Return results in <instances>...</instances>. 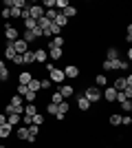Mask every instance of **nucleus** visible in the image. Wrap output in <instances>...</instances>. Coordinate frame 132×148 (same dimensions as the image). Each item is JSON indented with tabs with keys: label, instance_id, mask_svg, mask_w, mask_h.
<instances>
[{
	"label": "nucleus",
	"instance_id": "473e14b6",
	"mask_svg": "<svg viewBox=\"0 0 132 148\" xmlns=\"http://www.w3.org/2000/svg\"><path fill=\"white\" fill-rule=\"evenodd\" d=\"M26 93H29V86H24V84H18V95H20V97H24Z\"/></svg>",
	"mask_w": 132,
	"mask_h": 148
},
{
	"label": "nucleus",
	"instance_id": "dca6fc26",
	"mask_svg": "<svg viewBox=\"0 0 132 148\" xmlns=\"http://www.w3.org/2000/svg\"><path fill=\"white\" fill-rule=\"evenodd\" d=\"M16 56H18V53H16V49H13V44L7 42V47H5V58H7V60H13Z\"/></svg>",
	"mask_w": 132,
	"mask_h": 148
},
{
	"label": "nucleus",
	"instance_id": "e433bc0d",
	"mask_svg": "<svg viewBox=\"0 0 132 148\" xmlns=\"http://www.w3.org/2000/svg\"><path fill=\"white\" fill-rule=\"evenodd\" d=\"M121 108H123L126 113H130V111H132V102H130V99H126V102H121Z\"/></svg>",
	"mask_w": 132,
	"mask_h": 148
},
{
	"label": "nucleus",
	"instance_id": "ea45409f",
	"mask_svg": "<svg viewBox=\"0 0 132 148\" xmlns=\"http://www.w3.org/2000/svg\"><path fill=\"white\" fill-rule=\"evenodd\" d=\"M51 86V80L46 77V80H40V88H49Z\"/></svg>",
	"mask_w": 132,
	"mask_h": 148
},
{
	"label": "nucleus",
	"instance_id": "9b49d317",
	"mask_svg": "<svg viewBox=\"0 0 132 148\" xmlns=\"http://www.w3.org/2000/svg\"><path fill=\"white\" fill-rule=\"evenodd\" d=\"M77 108H79L82 113H86L88 108H90V102H88L84 95H77Z\"/></svg>",
	"mask_w": 132,
	"mask_h": 148
},
{
	"label": "nucleus",
	"instance_id": "72a5a7b5",
	"mask_svg": "<svg viewBox=\"0 0 132 148\" xmlns=\"http://www.w3.org/2000/svg\"><path fill=\"white\" fill-rule=\"evenodd\" d=\"M9 104H11V106H22V97H20V95H13Z\"/></svg>",
	"mask_w": 132,
	"mask_h": 148
},
{
	"label": "nucleus",
	"instance_id": "c85d7f7f",
	"mask_svg": "<svg viewBox=\"0 0 132 148\" xmlns=\"http://www.w3.org/2000/svg\"><path fill=\"white\" fill-rule=\"evenodd\" d=\"M55 11H64V9H66V7H68V0H55Z\"/></svg>",
	"mask_w": 132,
	"mask_h": 148
},
{
	"label": "nucleus",
	"instance_id": "c03bdc74",
	"mask_svg": "<svg viewBox=\"0 0 132 148\" xmlns=\"http://www.w3.org/2000/svg\"><path fill=\"white\" fill-rule=\"evenodd\" d=\"M0 148H5V146H0Z\"/></svg>",
	"mask_w": 132,
	"mask_h": 148
},
{
	"label": "nucleus",
	"instance_id": "5701e85b",
	"mask_svg": "<svg viewBox=\"0 0 132 148\" xmlns=\"http://www.w3.org/2000/svg\"><path fill=\"white\" fill-rule=\"evenodd\" d=\"M53 22H55L57 27H62V29H64V27H66V22H68V20H66V18H64V16H62V13L57 11V16H55V20H53Z\"/></svg>",
	"mask_w": 132,
	"mask_h": 148
},
{
	"label": "nucleus",
	"instance_id": "4be33fe9",
	"mask_svg": "<svg viewBox=\"0 0 132 148\" xmlns=\"http://www.w3.org/2000/svg\"><path fill=\"white\" fill-rule=\"evenodd\" d=\"M68 111H70V106H68V102H66V99L57 104V113H62V115H66V113H68Z\"/></svg>",
	"mask_w": 132,
	"mask_h": 148
},
{
	"label": "nucleus",
	"instance_id": "a878e982",
	"mask_svg": "<svg viewBox=\"0 0 132 148\" xmlns=\"http://www.w3.org/2000/svg\"><path fill=\"white\" fill-rule=\"evenodd\" d=\"M49 58L51 60H60L62 58V49H49Z\"/></svg>",
	"mask_w": 132,
	"mask_h": 148
},
{
	"label": "nucleus",
	"instance_id": "c9c22d12",
	"mask_svg": "<svg viewBox=\"0 0 132 148\" xmlns=\"http://www.w3.org/2000/svg\"><path fill=\"white\" fill-rule=\"evenodd\" d=\"M0 16H2V20H9V18H11V9H7V7H5V9H0Z\"/></svg>",
	"mask_w": 132,
	"mask_h": 148
},
{
	"label": "nucleus",
	"instance_id": "f8f14e48",
	"mask_svg": "<svg viewBox=\"0 0 132 148\" xmlns=\"http://www.w3.org/2000/svg\"><path fill=\"white\" fill-rule=\"evenodd\" d=\"M64 47V38L62 36H55V38H51V42H49V49H62Z\"/></svg>",
	"mask_w": 132,
	"mask_h": 148
},
{
	"label": "nucleus",
	"instance_id": "7ed1b4c3",
	"mask_svg": "<svg viewBox=\"0 0 132 148\" xmlns=\"http://www.w3.org/2000/svg\"><path fill=\"white\" fill-rule=\"evenodd\" d=\"M128 86H132V77L128 75V77H117L114 80V91H123V88H128Z\"/></svg>",
	"mask_w": 132,
	"mask_h": 148
},
{
	"label": "nucleus",
	"instance_id": "4c0bfd02",
	"mask_svg": "<svg viewBox=\"0 0 132 148\" xmlns=\"http://www.w3.org/2000/svg\"><path fill=\"white\" fill-rule=\"evenodd\" d=\"M22 122H24V126H31V124H33V117H31V115H22Z\"/></svg>",
	"mask_w": 132,
	"mask_h": 148
},
{
	"label": "nucleus",
	"instance_id": "9d476101",
	"mask_svg": "<svg viewBox=\"0 0 132 148\" xmlns=\"http://www.w3.org/2000/svg\"><path fill=\"white\" fill-rule=\"evenodd\" d=\"M101 97L106 99V102H114V99H117V91H114L112 86H108L106 91H101Z\"/></svg>",
	"mask_w": 132,
	"mask_h": 148
},
{
	"label": "nucleus",
	"instance_id": "ddd939ff",
	"mask_svg": "<svg viewBox=\"0 0 132 148\" xmlns=\"http://www.w3.org/2000/svg\"><path fill=\"white\" fill-rule=\"evenodd\" d=\"M16 135H18L20 142L26 139V137H29V126H24V124H22V126H16Z\"/></svg>",
	"mask_w": 132,
	"mask_h": 148
},
{
	"label": "nucleus",
	"instance_id": "39448f33",
	"mask_svg": "<svg viewBox=\"0 0 132 148\" xmlns=\"http://www.w3.org/2000/svg\"><path fill=\"white\" fill-rule=\"evenodd\" d=\"M20 38V33H18V29L16 27H11V25H7L5 27V40H9V42H16Z\"/></svg>",
	"mask_w": 132,
	"mask_h": 148
},
{
	"label": "nucleus",
	"instance_id": "6e6552de",
	"mask_svg": "<svg viewBox=\"0 0 132 148\" xmlns=\"http://www.w3.org/2000/svg\"><path fill=\"white\" fill-rule=\"evenodd\" d=\"M33 58H35V62L42 64V62L49 60V51H46V49H35V51H33Z\"/></svg>",
	"mask_w": 132,
	"mask_h": 148
},
{
	"label": "nucleus",
	"instance_id": "f704fd0d",
	"mask_svg": "<svg viewBox=\"0 0 132 148\" xmlns=\"http://www.w3.org/2000/svg\"><path fill=\"white\" fill-rule=\"evenodd\" d=\"M33 124H35V126H42V124H44V117L40 115V113H35V115H33Z\"/></svg>",
	"mask_w": 132,
	"mask_h": 148
},
{
	"label": "nucleus",
	"instance_id": "393cba45",
	"mask_svg": "<svg viewBox=\"0 0 132 148\" xmlns=\"http://www.w3.org/2000/svg\"><path fill=\"white\" fill-rule=\"evenodd\" d=\"M35 113H38V106H35V104H26L24 106V115H31V117H33Z\"/></svg>",
	"mask_w": 132,
	"mask_h": 148
},
{
	"label": "nucleus",
	"instance_id": "f3484780",
	"mask_svg": "<svg viewBox=\"0 0 132 148\" xmlns=\"http://www.w3.org/2000/svg\"><path fill=\"white\" fill-rule=\"evenodd\" d=\"M60 13H62V16H64V18H66V20H68V18H75V16H77V9H75V7H66V9H64V11H60Z\"/></svg>",
	"mask_w": 132,
	"mask_h": 148
},
{
	"label": "nucleus",
	"instance_id": "f257e3e1",
	"mask_svg": "<svg viewBox=\"0 0 132 148\" xmlns=\"http://www.w3.org/2000/svg\"><path fill=\"white\" fill-rule=\"evenodd\" d=\"M84 97H86L90 104L99 102V99H101V88H97V86H88V88H86V93H84Z\"/></svg>",
	"mask_w": 132,
	"mask_h": 148
},
{
	"label": "nucleus",
	"instance_id": "cd10ccee",
	"mask_svg": "<svg viewBox=\"0 0 132 148\" xmlns=\"http://www.w3.org/2000/svg\"><path fill=\"white\" fill-rule=\"evenodd\" d=\"M110 124H112V126H121V115L119 113H112V115H110Z\"/></svg>",
	"mask_w": 132,
	"mask_h": 148
},
{
	"label": "nucleus",
	"instance_id": "412c9836",
	"mask_svg": "<svg viewBox=\"0 0 132 148\" xmlns=\"http://www.w3.org/2000/svg\"><path fill=\"white\" fill-rule=\"evenodd\" d=\"M26 86H29V91H31V93H38V91H42V88H40V80H35V77H33V80L29 82Z\"/></svg>",
	"mask_w": 132,
	"mask_h": 148
},
{
	"label": "nucleus",
	"instance_id": "79ce46f5",
	"mask_svg": "<svg viewBox=\"0 0 132 148\" xmlns=\"http://www.w3.org/2000/svg\"><path fill=\"white\" fill-rule=\"evenodd\" d=\"M2 124H7V115L5 113H0V126H2Z\"/></svg>",
	"mask_w": 132,
	"mask_h": 148
},
{
	"label": "nucleus",
	"instance_id": "7c9ffc66",
	"mask_svg": "<svg viewBox=\"0 0 132 148\" xmlns=\"http://www.w3.org/2000/svg\"><path fill=\"white\" fill-rule=\"evenodd\" d=\"M108 60H119V51L114 49V47H112V49H108Z\"/></svg>",
	"mask_w": 132,
	"mask_h": 148
},
{
	"label": "nucleus",
	"instance_id": "a211bd4d",
	"mask_svg": "<svg viewBox=\"0 0 132 148\" xmlns=\"http://www.w3.org/2000/svg\"><path fill=\"white\" fill-rule=\"evenodd\" d=\"M18 80H20V84H24V86H26V84H29V82L33 80V75L29 73V71H22V73L18 75Z\"/></svg>",
	"mask_w": 132,
	"mask_h": 148
},
{
	"label": "nucleus",
	"instance_id": "b1692460",
	"mask_svg": "<svg viewBox=\"0 0 132 148\" xmlns=\"http://www.w3.org/2000/svg\"><path fill=\"white\" fill-rule=\"evenodd\" d=\"M60 102H64V97L60 95V91H55V93H51V104H60Z\"/></svg>",
	"mask_w": 132,
	"mask_h": 148
},
{
	"label": "nucleus",
	"instance_id": "c756f323",
	"mask_svg": "<svg viewBox=\"0 0 132 148\" xmlns=\"http://www.w3.org/2000/svg\"><path fill=\"white\" fill-rule=\"evenodd\" d=\"M60 33H62V27H57L55 22H51V36L55 38V36H60Z\"/></svg>",
	"mask_w": 132,
	"mask_h": 148
},
{
	"label": "nucleus",
	"instance_id": "423d86ee",
	"mask_svg": "<svg viewBox=\"0 0 132 148\" xmlns=\"http://www.w3.org/2000/svg\"><path fill=\"white\" fill-rule=\"evenodd\" d=\"M11 44H13V49H16V53H18V56H22V53H26V51H29V44H26L22 38H18V40H16V42H11Z\"/></svg>",
	"mask_w": 132,
	"mask_h": 148
},
{
	"label": "nucleus",
	"instance_id": "bb28decb",
	"mask_svg": "<svg viewBox=\"0 0 132 148\" xmlns=\"http://www.w3.org/2000/svg\"><path fill=\"white\" fill-rule=\"evenodd\" d=\"M22 40H24V42L29 44V42H35V40H38V38L33 36V31H24V36H22Z\"/></svg>",
	"mask_w": 132,
	"mask_h": 148
},
{
	"label": "nucleus",
	"instance_id": "20e7f679",
	"mask_svg": "<svg viewBox=\"0 0 132 148\" xmlns=\"http://www.w3.org/2000/svg\"><path fill=\"white\" fill-rule=\"evenodd\" d=\"M29 18L35 20V22H38L40 18H44V9H42V5H33V7H29Z\"/></svg>",
	"mask_w": 132,
	"mask_h": 148
},
{
	"label": "nucleus",
	"instance_id": "6ab92c4d",
	"mask_svg": "<svg viewBox=\"0 0 132 148\" xmlns=\"http://www.w3.org/2000/svg\"><path fill=\"white\" fill-rule=\"evenodd\" d=\"M106 82H108V77L104 73H99V75H95V86L97 88H101V86H106Z\"/></svg>",
	"mask_w": 132,
	"mask_h": 148
},
{
	"label": "nucleus",
	"instance_id": "f03ea898",
	"mask_svg": "<svg viewBox=\"0 0 132 148\" xmlns=\"http://www.w3.org/2000/svg\"><path fill=\"white\" fill-rule=\"evenodd\" d=\"M49 80H51V82H55V84H62L66 77H64V71H62V69L53 66V69L49 71Z\"/></svg>",
	"mask_w": 132,
	"mask_h": 148
},
{
	"label": "nucleus",
	"instance_id": "aec40b11",
	"mask_svg": "<svg viewBox=\"0 0 132 148\" xmlns=\"http://www.w3.org/2000/svg\"><path fill=\"white\" fill-rule=\"evenodd\" d=\"M35 62V58H33V51H26V53H22V64H33Z\"/></svg>",
	"mask_w": 132,
	"mask_h": 148
},
{
	"label": "nucleus",
	"instance_id": "2eb2a0df",
	"mask_svg": "<svg viewBox=\"0 0 132 148\" xmlns=\"http://www.w3.org/2000/svg\"><path fill=\"white\" fill-rule=\"evenodd\" d=\"M11 133H13V126H9V124H2V126H0V139H7Z\"/></svg>",
	"mask_w": 132,
	"mask_h": 148
},
{
	"label": "nucleus",
	"instance_id": "58836bf2",
	"mask_svg": "<svg viewBox=\"0 0 132 148\" xmlns=\"http://www.w3.org/2000/svg\"><path fill=\"white\" fill-rule=\"evenodd\" d=\"M20 16H22V11L16 9V7H11V18H20Z\"/></svg>",
	"mask_w": 132,
	"mask_h": 148
},
{
	"label": "nucleus",
	"instance_id": "0eeeda50",
	"mask_svg": "<svg viewBox=\"0 0 132 148\" xmlns=\"http://www.w3.org/2000/svg\"><path fill=\"white\" fill-rule=\"evenodd\" d=\"M60 95H62L64 99H68L75 95V86H70V84H62V88H60Z\"/></svg>",
	"mask_w": 132,
	"mask_h": 148
},
{
	"label": "nucleus",
	"instance_id": "a19ab883",
	"mask_svg": "<svg viewBox=\"0 0 132 148\" xmlns=\"http://www.w3.org/2000/svg\"><path fill=\"white\" fill-rule=\"evenodd\" d=\"M121 124H123V126H130V124H132V117H130V115H126V117H121Z\"/></svg>",
	"mask_w": 132,
	"mask_h": 148
},
{
	"label": "nucleus",
	"instance_id": "1a4fd4ad",
	"mask_svg": "<svg viewBox=\"0 0 132 148\" xmlns=\"http://www.w3.org/2000/svg\"><path fill=\"white\" fill-rule=\"evenodd\" d=\"M62 71H64V77H77V75H79V69H77L75 64H68V66H64Z\"/></svg>",
	"mask_w": 132,
	"mask_h": 148
},
{
	"label": "nucleus",
	"instance_id": "37998d69",
	"mask_svg": "<svg viewBox=\"0 0 132 148\" xmlns=\"http://www.w3.org/2000/svg\"><path fill=\"white\" fill-rule=\"evenodd\" d=\"M2 71H7V66H5V62L0 60V73H2Z\"/></svg>",
	"mask_w": 132,
	"mask_h": 148
},
{
	"label": "nucleus",
	"instance_id": "4468645a",
	"mask_svg": "<svg viewBox=\"0 0 132 148\" xmlns=\"http://www.w3.org/2000/svg\"><path fill=\"white\" fill-rule=\"evenodd\" d=\"M20 122H22V117H20V115H16V113H9V115H7V124H9V126H13V128H16V126H20Z\"/></svg>",
	"mask_w": 132,
	"mask_h": 148
},
{
	"label": "nucleus",
	"instance_id": "2f4dec72",
	"mask_svg": "<svg viewBox=\"0 0 132 148\" xmlns=\"http://www.w3.org/2000/svg\"><path fill=\"white\" fill-rule=\"evenodd\" d=\"M46 113H51V115L55 117V115H57V106H55V104H51V102H49V104H46Z\"/></svg>",
	"mask_w": 132,
	"mask_h": 148
}]
</instances>
